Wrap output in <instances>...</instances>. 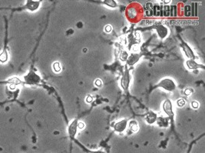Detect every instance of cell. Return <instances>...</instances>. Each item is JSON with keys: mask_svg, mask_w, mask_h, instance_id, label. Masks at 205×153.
Returning a JSON list of instances; mask_svg holds the SVG:
<instances>
[{"mask_svg": "<svg viewBox=\"0 0 205 153\" xmlns=\"http://www.w3.org/2000/svg\"><path fill=\"white\" fill-rule=\"evenodd\" d=\"M112 26L111 25H106L105 26V32H108V33H109V32H111L112 31Z\"/></svg>", "mask_w": 205, "mask_h": 153, "instance_id": "obj_26", "label": "cell"}, {"mask_svg": "<svg viewBox=\"0 0 205 153\" xmlns=\"http://www.w3.org/2000/svg\"><path fill=\"white\" fill-rule=\"evenodd\" d=\"M128 53L126 51H122L121 54H120V59L122 61H127L128 58Z\"/></svg>", "mask_w": 205, "mask_h": 153, "instance_id": "obj_17", "label": "cell"}, {"mask_svg": "<svg viewBox=\"0 0 205 153\" xmlns=\"http://www.w3.org/2000/svg\"><path fill=\"white\" fill-rule=\"evenodd\" d=\"M86 152H88V153H105L104 151L102 150H96V151H91V150H88V149H85Z\"/></svg>", "mask_w": 205, "mask_h": 153, "instance_id": "obj_25", "label": "cell"}, {"mask_svg": "<svg viewBox=\"0 0 205 153\" xmlns=\"http://www.w3.org/2000/svg\"></svg>", "mask_w": 205, "mask_h": 153, "instance_id": "obj_29", "label": "cell"}, {"mask_svg": "<svg viewBox=\"0 0 205 153\" xmlns=\"http://www.w3.org/2000/svg\"><path fill=\"white\" fill-rule=\"evenodd\" d=\"M177 15V7L174 5H172L171 7H170V15L171 16H175Z\"/></svg>", "mask_w": 205, "mask_h": 153, "instance_id": "obj_20", "label": "cell"}, {"mask_svg": "<svg viewBox=\"0 0 205 153\" xmlns=\"http://www.w3.org/2000/svg\"><path fill=\"white\" fill-rule=\"evenodd\" d=\"M141 54L140 53H132L131 55L128 56V58L127 60V64L129 65H133L138 62L141 57Z\"/></svg>", "mask_w": 205, "mask_h": 153, "instance_id": "obj_8", "label": "cell"}, {"mask_svg": "<svg viewBox=\"0 0 205 153\" xmlns=\"http://www.w3.org/2000/svg\"><path fill=\"white\" fill-rule=\"evenodd\" d=\"M162 12L164 16H169L170 15V6L168 5H165L164 7H162Z\"/></svg>", "mask_w": 205, "mask_h": 153, "instance_id": "obj_18", "label": "cell"}, {"mask_svg": "<svg viewBox=\"0 0 205 153\" xmlns=\"http://www.w3.org/2000/svg\"><path fill=\"white\" fill-rule=\"evenodd\" d=\"M25 80L26 82V84H36L39 83L40 81V77L38 75L33 71H30L26 76H25Z\"/></svg>", "mask_w": 205, "mask_h": 153, "instance_id": "obj_2", "label": "cell"}, {"mask_svg": "<svg viewBox=\"0 0 205 153\" xmlns=\"http://www.w3.org/2000/svg\"><path fill=\"white\" fill-rule=\"evenodd\" d=\"M145 119L146 122H148V124H153L157 121V114L152 112V111H150L145 115Z\"/></svg>", "mask_w": 205, "mask_h": 153, "instance_id": "obj_13", "label": "cell"}, {"mask_svg": "<svg viewBox=\"0 0 205 153\" xmlns=\"http://www.w3.org/2000/svg\"><path fill=\"white\" fill-rule=\"evenodd\" d=\"M53 70H54V71L56 72V73H58V72L61 71L62 66H61L59 62H55L53 64Z\"/></svg>", "mask_w": 205, "mask_h": 153, "instance_id": "obj_19", "label": "cell"}, {"mask_svg": "<svg viewBox=\"0 0 205 153\" xmlns=\"http://www.w3.org/2000/svg\"><path fill=\"white\" fill-rule=\"evenodd\" d=\"M85 127V124L83 122H78V128L80 129H83Z\"/></svg>", "mask_w": 205, "mask_h": 153, "instance_id": "obj_23", "label": "cell"}, {"mask_svg": "<svg viewBox=\"0 0 205 153\" xmlns=\"http://www.w3.org/2000/svg\"><path fill=\"white\" fill-rule=\"evenodd\" d=\"M127 15L130 20H134L138 16V9L134 6L129 7L127 11Z\"/></svg>", "mask_w": 205, "mask_h": 153, "instance_id": "obj_10", "label": "cell"}, {"mask_svg": "<svg viewBox=\"0 0 205 153\" xmlns=\"http://www.w3.org/2000/svg\"><path fill=\"white\" fill-rule=\"evenodd\" d=\"M130 81H131V78H130V74H129V71L128 70H126V71L124 72V75L122 76V80H121V84H122V88L124 90H128L130 84Z\"/></svg>", "mask_w": 205, "mask_h": 153, "instance_id": "obj_6", "label": "cell"}, {"mask_svg": "<svg viewBox=\"0 0 205 153\" xmlns=\"http://www.w3.org/2000/svg\"><path fill=\"white\" fill-rule=\"evenodd\" d=\"M127 126H128V120H122L114 123L112 126L114 127V129L118 132H123L126 129Z\"/></svg>", "mask_w": 205, "mask_h": 153, "instance_id": "obj_5", "label": "cell"}, {"mask_svg": "<svg viewBox=\"0 0 205 153\" xmlns=\"http://www.w3.org/2000/svg\"><path fill=\"white\" fill-rule=\"evenodd\" d=\"M155 29L157 31V35H159L161 39H165L169 33V30L167 27L165 26L164 25L158 24L155 26Z\"/></svg>", "mask_w": 205, "mask_h": 153, "instance_id": "obj_3", "label": "cell"}, {"mask_svg": "<svg viewBox=\"0 0 205 153\" xmlns=\"http://www.w3.org/2000/svg\"><path fill=\"white\" fill-rule=\"evenodd\" d=\"M163 110L165 112V113L168 116V117L173 120L174 113L173 111V107H172V103L170 100H166L165 103H163Z\"/></svg>", "mask_w": 205, "mask_h": 153, "instance_id": "obj_4", "label": "cell"}, {"mask_svg": "<svg viewBox=\"0 0 205 153\" xmlns=\"http://www.w3.org/2000/svg\"><path fill=\"white\" fill-rule=\"evenodd\" d=\"M157 87H161V88L165 89V90L167 91H173L176 89V84L175 82L172 79L170 78H165L162 80H161L157 85L154 87L155 88H157Z\"/></svg>", "mask_w": 205, "mask_h": 153, "instance_id": "obj_1", "label": "cell"}, {"mask_svg": "<svg viewBox=\"0 0 205 153\" xmlns=\"http://www.w3.org/2000/svg\"><path fill=\"white\" fill-rule=\"evenodd\" d=\"M181 47H182V48H183V50H184V53H185V55H186L187 57H188V58H190V59H191V60H194L195 57H194V55L193 51H192V49L189 47L188 45L185 43V42H184V41H182Z\"/></svg>", "mask_w": 205, "mask_h": 153, "instance_id": "obj_9", "label": "cell"}, {"mask_svg": "<svg viewBox=\"0 0 205 153\" xmlns=\"http://www.w3.org/2000/svg\"><path fill=\"white\" fill-rule=\"evenodd\" d=\"M39 5H40L39 1H27V3L26 4V8L30 11H36L38 9Z\"/></svg>", "mask_w": 205, "mask_h": 153, "instance_id": "obj_12", "label": "cell"}, {"mask_svg": "<svg viewBox=\"0 0 205 153\" xmlns=\"http://www.w3.org/2000/svg\"><path fill=\"white\" fill-rule=\"evenodd\" d=\"M177 106L181 107V106H184L186 103V101L184 100V99H179L177 101Z\"/></svg>", "mask_w": 205, "mask_h": 153, "instance_id": "obj_21", "label": "cell"}, {"mask_svg": "<svg viewBox=\"0 0 205 153\" xmlns=\"http://www.w3.org/2000/svg\"><path fill=\"white\" fill-rule=\"evenodd\" d=\"M191 106H192V108H194V109H198L199 107V103L197 101H194V102L191 103Z\"/></svg>", "mask_w": 205, "mask_h": 153, "instance_id": "obj_24", "label": "cell"}, {"mask_svg": "<svg viewBox=\"0 0 205 153\" xmlns=\"http://www.w3.org/2000/svg\"><path fill=\"white\" fill-rule=\"evenodd\" d=\"M129 129L132 132H136L138 131L139 126L138 122H136L135 120H131L130 123H129Z\"/></svg>", "mask_w": 205, "mask_h": 153, "instance_id": "obj_14", "label": "cell"}, {"mask_svg": "<svg viewBox=\"0 0 205 153\" xmlns=\"http://www.w3.org/2000/svg\"><path fill=\"white\" fill-rule=\"evenodd\" d=\"M8 58H9V55H8L7 51L4 50L0 53V63L4 64L7 61Z\"/></svg>", "mask_w": 205, "mask_h": 153, "instance_id": "obj_15", "label": "cell"}, {"mask_svg": "<svg viewBox=\"0 0 205 153\" xmlns=\"http://www.w3.org/2000/svg\"><path fill=\"white\" fill-rule=\"evenodd\" d=\"M77 129H78V120L75 119L72 121V123L69 126V134L72 139H74L75 136L77 132Z\"/></svg>", "mask_w": 205, "mask_h": 153, "instance_id": "obj_7", "label": "cell"}, {"mask_svg": "<svg viewBox=\"0 0 205 153\" xmlns=\"http://www.w3.org/2000/svg\"><path fill=\"white\" fill-rule=\"evenodd\" d=\"M105 5H108V6H110L112 8H115L118 5L117 3L114 1V0H105V1H103L102 2Z\"/></svg>", "mask_w": 205, "mask_h": 153, "instance_id": "obj_16", "label": "cell"}, {"mask_svg": "<svg viewBox=\"0 0 205 153\" xmlns=\"http://www.w3.org/2000/svg\"><path fill=\"white\" fill-rule=\"evenodd\" d=\"M193 92H194V90H192V89L189 88V89H186V90H185V91H184V93H185L187 96H191V94L193 93Z\"/></svg>", "mask_w": 205, "mask_h": 153, "instance_id": "obj_22", "label": "cell"}, {"mask_svg": "<svg viewBox=\"0 0 205 153\" xmlns=\"http://www.w3.org/2000/svg\"><path fill=\"white\" fill-rule=\"evenodd\" d=\"M186 65L188 67V69L190 70H196V69H199V68H202V69H204V67L203 65H200L197 63L194 60H191V59H189L188 61H187Z\"/></svg>", "mask_w": 205, "mask_h": 153, "instance_id": "obj_11", "label": "cell"}, {"mask_svg": "<svg viewBox=\"0 0 205 153\" xmlns=\"http://www.w3.org/2000/svg\"><path fill=\"white\" fill-rule=\"evenodd\" d=\"M93 101V97L91 96H88L87 97H86V102L87 103H91Z\"/></svg>", "mask_w": 205, "mask_h": 153, "instance_id": "obj_28", "label": "cell"}, {"mask_svg": "<svg viewBox=\"0 0 205 153\" xmlns=\"http://www.w3.org/2000/svg\"><path fill=\"white\" fill-rule=\"evenodd\" d=\"M95 84L97 86H101L102 85V81H101L100 79H97L95 81Z\"/></svg>", "mask_w": 205, "mask_h": 153, "instance_id": "obj_27", "label": "cell"}]
</instances>
